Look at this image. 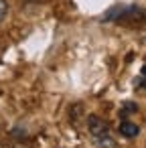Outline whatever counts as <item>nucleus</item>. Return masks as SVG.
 Segmentation results:
<instances>
[{"label": "nucleus", "instance_id": "1", "mask_svg": "<svg viewBox=\"0 0 146 148\" xmlns=\"http://www.w3.org/2000/svg\"><path fill=\"white\" fill-rule=\"evenodd\" d=\"M87 130L91 132V136H101V134H108V124L99 118V116H87Z\"/></svg>", "mask_w": 146, "mask_h": 148}, {"label": "nucleus", "instance_id": "2", "mask_svg": "<svg viewBox=\"0 0 146 148\" xmlns=\"http://www.w3.org/2000/svg\"><path fill=\"white\" fill-rule=\"evenodd\" d=\"M120 134L126 136V138H136L140 134V128L136 122H122L120 124Z\"/></svg>", "mask_w": 146, "mask_h": 148}, {"label": "nucleus", "instance_id": "3", "mask_svg": "<svg viewBox=\"0 0 146 148\" xmlns=\"http://www.w3.org/2000/svg\"><path fill=\"white\" fill-rule=\"evenodd\" d=\"M95 144L99 146V148H114L116 146V140L110 136V132L108 134H101V136H95Z\"/></svg>", "mask_w": 146, "mask_h": 148}, {"label": "nucleus", "instance_id": "4", "mask_svg": "<svg viewBox=\"0 0 146 148\" xmlns=\"http://www.w3.org/2000/svg\"><path fill=\"white\" fill-rule=\"evenodd\" d=\"M8 14V2L6 0H0V23H2Z\"/></svg>", "mask_w": 146, "mask_h": 148}, {"label": "nucleus", "instance_id": "5", "mask_svg": "<svg viewBox=\"0 0 146 148\" xmlns=\"http://www.w3.org/2000/svg\"><path fill=\"white\" fill-rule=\"evenodd\" d=\"M142 75H144V77H146V65H144V67H142Z\"/></svg>", "mask_w": 146, "mask_h": 148}, {"label": "nucleus", "instance_id": "6", "mask_svg": "<svg viewBox=\"0 0 146 148\" xmlns=\"http://www.w3.org/2000/svg\"><path fill=\"white\" fill-rule=\"evenodd\" d=\"M0 148H2V146H0Z\"/></svg>", "mask_w": 146, "mask_h": 148}]
</instances>
